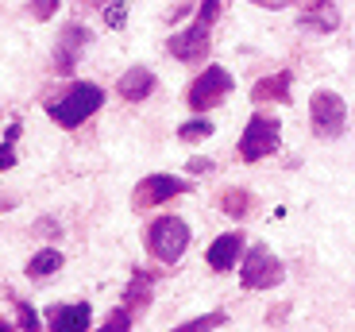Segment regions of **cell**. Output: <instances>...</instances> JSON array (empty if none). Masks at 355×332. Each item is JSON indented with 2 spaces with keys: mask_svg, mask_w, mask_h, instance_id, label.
Returning a JSON list of instances; mask_svg holds the SVG:
<instances>
[{
  "mask_svg": "<svg viewBox=\"0 0 355 332\" xmlns=\"http://www.w3.org/2000/svg\"><path fill=\"white\" fill-rule=\"evenodd\" d=\"M151 274H143V270H135V282L128 286V309L132 313H143L147 309V302H151Z\"/></svg>",
  "mask_w": 355,
  "mask_h": 332,
  "instance_id": "16",
  "label": "cell"
},
{
  "mask_svg": "<svg viewBox=\"0 0 355 332\" xmlns=\"http://www.w3.org/2000/svg\"><path fill=\"white\" fill-rule=\"evenodd\" d=\"M220 8H224V0H201V12H197V24L213 27V24H216V16H220Z\"/></svg>",
  "mask_w": 355,
  "mask_h": 332,
  "instance_id": "21",
  "label": "cell"
},
{
  "mask_svg": "<svg viewBox=\"0 0 355 332\" xmlns=\"http://www.w3.org/2000/svg\"><path fill=\"white\" fill-rule=\"evenodd\" d=\"M240 252H243V236L240 232L216 236V240L209 243V267H213V270H232V267H236V259H240Z\"/></svg>",
  "mask_w": 355,
  "mask_h": 332,
  "instance_id": "11",
  "label": "cell"
},
{
  "mask_svg": "<svg viewBox=\"0 0 355 332\" xmlns=\"http://www.w3.org/2000/svg\"><path fill=\"white\" fill-rule=\"evenodd\" d=\"M89 39H93V35H89V27H81V24L62 27L58 46H54V73H73V70H78V62H81V54H85Z\"/></svg>",
  "mask_w": 355,
  "mask_h": 332,
  "instance_id": "7",
  "label": "cell"
},
{
  "mask_svg": "<svg viewBox=\"0 0 355 332\" xmlns=\"http://www.w3.org/2000/svg\"><path fill=\"white\" fill-rule=\"evenodd\" d=\"M16 329H24V332H35L39 329V317H35V309H31V306H27V302H19V306H16Z\"/></svg>",
  "mask_w": 355,
  "mask_h": 332,
  "instance_id": "22",
  "label": "cell"
},
{
  "mask_svg": "<svg viewBox=\"0 0 355 332\" xmlns=\"http://www.w3.org/2000/svg\"><path fill=\"white\" fill-rule=\"evenodd\" d=\"M166 51L174 54L178 62H201L205 54H209V27L189 24V27H182V31H174Z\"/></svg>",
  "mask_w": 355,
  "mask_h": 332,
  "instance_id": "8",
  "label": "cell"
},
{
  "mask_svg": "<svg viewBox=\"0 0 355 332\" xmlns=\"http://www.w3.org/2000/svg\"><path fill=\"white\" fill-rule=\"evenodd\" d=\"M309 120H313V132H317L320 139H336V135H344V128H347V105H344V97H340V93H332V89L313 93Z\"/></svg>",
  "mask_w": 355,
  "mask_h": 332,
  "instance_id": "4",
  "label": "cell"
},
{
  "mask_svg": "<svg viewBox=\"0 0 355 332\" xmlns=\"http://www.w3.org/2000/svg\"><path fill=\"white\" fill-rule=\"evenodd\" d=\"M302 27H317V31H332V27H336V8H332V0H313V8L302 16Z\"/></svg>",
  "mask_w": 355,
  "mask_h": 332,
  "instance_id": "14",
  "label": "cell"
},
{
  "mask_svg": "<svg viewBox=\"0 0 355 332\" xmlns=\"http://www.w3.org/2000/svg\"><path fill=\"white\" fill-rule=\"evenodd\" d=\"M186 247H189V225L182 216H159L147 228V252L159 263H178Z\"/></svg>",
  "mask_w": 355,
  "mask_h": 332,
  "instance_id": "2",
  "label": "cell"
},
{
  "mask_svg": "<svg viewBox=\"0 0 355 332\" xmlns=\"http://www.w3.org/2000/svg\"><path fill=\"white\" fill-rule=\"evenodd\" d=\"M282 279H286L282 259H278L275 252H266L263 243L243 255V270H240V286L243 290H270V286H278Z\"/></svg>",
  "mask_w": 355,
  "mask_h": 332,
  "instance_id": "5",
  "label": "cell"
},
{
  "mask_svg": "<svg viewBox=\"0 0 355 332\" xmlns=\"http://www.w3.org/2000/svg\"><path fill=\"white\" fill-rule=\"evenodd\" d=\"M216 128L209 120H186V124L178 128V139H186V143H197V139H209Z\"/></svg>",
  "mask_w": 355,
  "mask_h": 332,
  "instance_id": "17",
  "label": "cell"
},
{
  "mask_svg": "<svg viewBox=\"0 0 355 332\" xmlns=\"http://www.w3.org/2000/svg\"><path fill=\"white\" fill-rule=\"evenodd\" d=\"M89 4H97V8H101V4H108V0H89Z\"/></svg>",
  "mask_w": 355,
  "mask_h": 332,
  "instance_id": "27",
  "label": "cell"
},
{
  "mask_svg": "<svg viewBox=\"0 0 355 332\" xmlns=\"http://www.w3.org/2000/svg\"><path fill=\"white\" fill-rule=\"evenodd\" d=\"M12 166H16V151H12V143L4 139V143H0V171H12Z\"/></svg>",
  "mask_w": 355,
  "mask_h": 332,
  "instance_id": "25",
  "label": "cell"
},
{
  "mask_svg": "<svg viewBox=\"0 0 355 332\" xmlns=\"http://www.w3.org/2000/svg\"><path fill=\"white\" fill-rule=\"evenodd\" d=\"M62 252H54V247H43V252L35 255V259L27 263V274H31V279H46V274H58V270H62Z\"/></svg>",
  "mask_w": 355,
  "mask_h": 332,
  "instance_id": "15",
  "label": "cell"
},
{
  "mask_svg": "<svg viewBox=\"0 0 355 332\" xmlns=\"http://www.w3.org/2000/svg\"><path fill=\"white\" fill-rule=\"evenodd\" d=\"M282 147V124L275 116H251L240 135V155L243 162H259L266 155H275Z\"/></svg>",
  "mask_w": 355,
  "mask_h": 332,
  "instance_id": "3",
  "label": "cell"
},
{
  "mask_svg": "<svg viewBox=\"0 0 355 332\" xmlns=\"http://www.w3.org/2000/svg\"><path fill=\"white\" fill-rule=\"evenodd\" d=\"M224 209H228L232 216H243V213H248V193H243V189H232V193H224Z\"/></svg>",
  "mask_w": 355,
  "mask_h": 332,
  "instance_id": "23",
  "label": "cell"
},
{
  "mask_svg": "<svg viewBox=\"0 0 355 332\" xmlns=\"http://www.w3.org/2000/svg\"><path fill=\"white\" fill-rule=\"evenodd\" d=\"M101 105H105V89H101V85H93V81H73L62 97L46 105V116L58 128H78V124H85Z\"/></svg>",
  "mask_w": 355,
  "mask_h": 332,
  "instance_id": "1",
  "label": "cell"
},
{
  "mask_svg": "<svg viewBox=\"0 0 355 332\" xmlns=\"http://www.w3.org/2000/svg\"><path fill=\"white\" fill-rule=\"evenodd\" d=\"M155 89V73L147 70V66H132L128 73H120V81H116V93L128 101H143V97H151Z\"/></svg>",
  "mask_w": 355,
  "mask_h": 332,
  "instance_id": "12",
  "label": "cell"
},
{
  "mask_svg": "<svg viewBox=\"0 0 355 332\" xmlns=\"http://www.w3.org/2000/svg\"><path fill=\"white\" fill-rule=\"evenodd\" d=\"M132 324H135V313L124 306V309H112V317L105 321V332H128Z\"/></svg>",
  "mask_w": 355,
  "mask_h": 332,
  "instance_id": "19",
  "label": "cell"
},
{
  "mask_svg": "<svg viewBox=\"0 0 355 332\" xmlns=\"http://www.w3.org/2000/svg\"><path fill=\"white\" fill-rule=\"evenodd\" d=\"M290 70L275 73V78H263L251 85V101H290Z\"/></svg>",
  "mask_w": 355,
  "mask_h": 332,
  "instance_id": "13",
  "label": "cell"
},
{
  "mask_svg": "<svg viewBox=\"0 0 355 332\" xmlns=\"http://www.w3.org/2000/svg\"><path fill=\"white\" fill-rule=\"evenodd\" d=\"M232 89H236L232 73L224 70V66H209V70H205L201 78L189 85L186 101H189V108H193V112H209V108L224 105V97H228Z\"/></svg>",
  "mask_w": 355,
  "mask_h": 332,
  "instance_id": "6",
  "label": "cell"
},
{
  "mask_svg": "<svg viewBox=\"0 0 355 332\" xmlns=\"http://www.w3.org/2000/svg\"><path fill=\"white\" fill-rule=\"evenodd\" d=\"M105 24H108V27H116V31H120V27L128 24V8L120 4V0H108V4H105Z\"/></svg>",
  "mask_w": 355,
  "mask_h": 332,
  "instance_id": "20",
  "label": "cell"
},
{
  "mask_svg": "<svg viewBox=\"0 0 355 332\" xmlns=\"http://www.w3.org/2000/svg\"><path fill=\"white\" fill-rule=\"evenodd\" d=\"M4 329H8V324H4V321H0V332H4Z\"/></svg>",
  "mask_w": 355,
  "mask_h": 332,
  "instance_id": "28",
  "label": "cell"
},
{
  "mask_svg": "<svg viewBox=\"0 0 355 332\" xmlns=\"http://www.w3.org/2000/svg\"><path fill=\"white\" fill-rule=\"evenodd\" d=\"M93 324V309L85 302H73V306H54L46 317V329L51 332H85Z\"/></svg>",
  "mask_w": 355,
  "mask_h": 332,
  "instance_id": "10",
  "label": "cell"
},
{
  "mask_svg": "<svg viewBox=\"0 0 355 332\" xmlns=\"http://www.w3.org/2000/svg\"><path fill=\"white\" fill-rule=\"evenodd\" d=\"M255 4H263V8H278L282 0H255Z\"/></svg>",
  "mask_w": 355,
  "mask_h": 332,
  "instance_id": "26",
  "label": "cell"
},
{
  "mask_svg": "<svg viewBox=\"0 0 355 332\" xmlns=\"http://www.w3.org/2000/svg\"><path fill=\"white\" fill-rule=\"evenodd\" d=\"M58 4H62V0H31V16H35V19H51L54 12H58Z\"/></svg>",
  "mask_w": 355,
  "mask_h": 332,
  "instance_id": "24",
  "label": "cell"
},
{
  "mask_svg": "<svg viewBox=\"0 0 355 332\" xmlns=\"http://www.w3.org/2000/svg\"><path fill=\"white\" fill-rule=\"evenodd\" d=\"M178 193H186V182L178 178V174H151V178H143L139 189H135V205L151 209V205H162V201L178 198Z\"/></svg>",
  "mask_w": 355,
  "mask_h": 332,
  "instance_id": "9",
  "label": "cell"
},
{
  "mask_svg": "<svg viewBox=\"0 0 355 332\" xmlns=\"http://www.w3.org/2000/svg\"><path fill=\"white\" fill-rule=\"evenodd\" d=\"M220 324H228V313H224V309H216V313H205V317H193V321H186V324H182V332L220 329Z\"/></svg>",
  "mask_w": 355,
  "mask_h": 332,
  "instance_id": "18",
  "label": "cell"
}]
</instances>
